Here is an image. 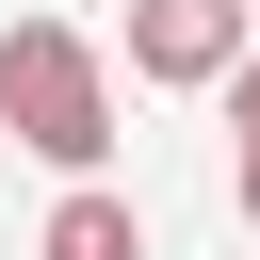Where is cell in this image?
<instances>
[{"label":"cell","mask_w":260,"mask_h":260,"mask_svg":"<svg viewBox=\"0 0 260 260\" xmlns=\"http://www.w3.org/2000/svg\"><path fill=\"white\" fill-rule=\"evenodd\" d=\"M244 49H260V0H130V81L162 98H211Z\"/></svg>","instance_id":"2"},{"label":"cell","mask_w":260,"mask_h":260,"mask_svg":"<svg viewBox=\"0 0 260 260\" xmlns=\"http://www.w3.org/2000/svg\"><path fill=\"white\" fill-rule=\"evenodd\" d=\"M211 98H228V195H244V228H260V49H244Z\"/></svg>","instance_id":"4"},{"label":"cell","mask_w":260,"mask_h":260,"mask_svg":"<svg viewBox=\"0 0 260 260\" xmlns=\"http://www.w3.org/2000/svg\"><path fill=\"white\" fill-rule=\"evenodd\" d=\"M0 130H16L32 162H65V179L114 162V65H98L81 16H16V32H0Z\"/></svg>","instance_id":"1"},{"label":"cell","mask_w":260,"mask_h":260,"mask_svg":"<svg viewBox=\"0 0 260 260\" xmlns=\"http://www.w3.org/2000/svg\"><path fill=\"white\" fill-rule=\"evenodd\" d=\"M32 260H146V211H130L114 179H65L49 228H32Z\"/></svg>","instance_id":"3"}]
</instances>
